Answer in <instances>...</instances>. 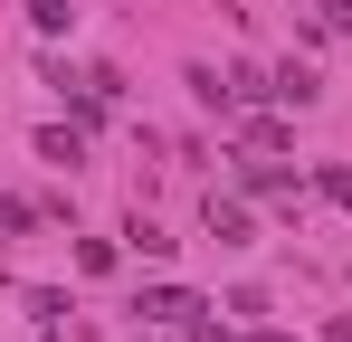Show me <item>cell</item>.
Listing matches in <instances>:
<instances>
[{
    "label": "cell",
    "mask_w": 352,
    "mask_h": 342,
    "mask_svg": "<svg viewBox=\"0 0 352 342\" xmlns=\"http://www.w3.org/2000/svg\"><path fill=\"white\" fill-rule=\"evenodd\" d=\"M38 152H48V162H67V171H76V162H86V133H76V124H48V133H38Z\"/></svg>",
    "instance_id": "4"
},
{
    "label": "cell",
    "mask_w": 352,
    "mask_h": 342,
    "mask_svg": "<svg viewBox=\"0 0 352 342\" xmlns=\"http://www.w3.org/2000/svg\"><path fill=\"white\" fill-rule=\"evenodd\" d=\"M143 323H190L200 314V295H181V285H143V304H133Z\"/></svg>",
    "instance_id": "1"
},
{
    "label": "cell",
    "mask_w": 352,
    "mask_h": 342,
    "mask_svg": "<svg viewBox=\"0 0 352 342\" xmlns=\"http://www.w3.org/2000/svg\"><path fill=\"white\" fill-rule=\"evenodd\" d=\"M200 219H210V238H219V247H248V209H238V200H219V190H210V209H200Z\"/></svg>",
    "instance_id": "2"
},
{
    "label": "cell",
    "mask_w": 352,
    "mask_h": 342,
    "mask_svg": "<svg viewBox=\"0 0 352 342\" xmlns=\"http://www.w3.org/2000/svg\"><path fill=\"white\" fill-rule=\"evenodd\" d=\"M190 95H200V105H238V95H229V76H219V67H190Z\"/></svg>",
    "instance_id": "6"
},
{
    "label": "cell",
    "mask_w": 352,
    "mask_h": 342,
    "mask_svg": "<svg viewBox=\"0 0 352 342\" xmlns=\"http://www.w3.org/2000/svg\"><path fill=\"white\" fill-rule=\"evenodd\" d=\"M248 342H286V333H248Z\"/></svg>",
    "instance_id": "10"
},
{
    "label": "cell",
    "mask_w": 352,
    "mask_h": 342,
    "mask_svg": "<svg viewBox=\"0 0 352 342\" xmlns=\"http://www.w3.org/2000/svg\"><path fill=\"white\" fill-rule=\"evenodd\" d=\"M190 342H229V333H219V323H190Z\"/></svg>",
    "instance_id": "9"
},
{
    "label": "cell",
    "mask_w": 352,
    "mask_h": 342,
    "mask_svg": "<svg viewBox=\"0 0 352 342\" xmlns=\"http://www.w3.org/2000/svg\"><path fill=\"white\" fill-rule=\"evenodd\" d=\"M324 200H333V209H352V171H343V162H324Z\"/></svg>",
    "instance_id": "8"
},
{
    "label": "cell",
    "mask_w": 352,
    "mask_h": 342,
    "mask_svg": "<svg viewBox=\"0 0 352 342\" xmlns=\"http://www.w3.org/2000/svg\"><path fill=\"white\" fill-rule=\"evenodd\" d=\"M267 95H276V105H314V67H276Z\"/></svg>",
    "instance_id": "3"
},
{
    "label": "cell",
    "mask_w": 352,
    "mask_h": 342,
    "mask_svg": "<svg viewBox=\"0 0 352 342\" xmlns=\"http://www.w3.org/2000/svg\"><path fill=\"white\" fill-rule=\"evenodd\" d=\"M248 190L276 200V209H295V181H286V171H267V162H248Z\"/></svg>",
    "instance_id": "5"
},
{
    "label": "cell",
    "mask_w": 352,
    "mask_h": 342,
    "mask_svg": "<svg viewBox=\"0 0 352 342\" xmlns=\"http://www.w3.org/2000/svg\"><path fill=\"white\" fill-rule=\"evenodd\" d=\"M19 10H29V19H38V29H48V38H58L67 19H76V10H67V0H19Z\"/></svg>",
    "instance_id": "7"
}]
</instances>
